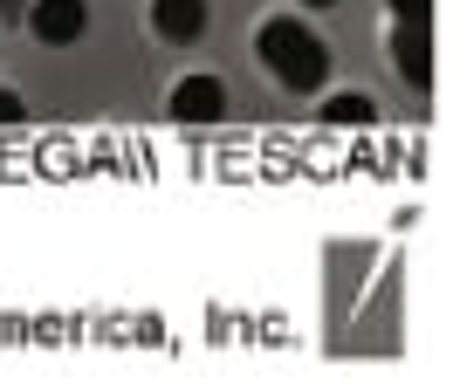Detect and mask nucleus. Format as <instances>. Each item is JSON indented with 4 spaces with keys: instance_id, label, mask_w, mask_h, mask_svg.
<instances>
[{
    "instance_id": "obj_1",
    "label": "nucleus",
    "mask_w": 460,
    "mask_h": 384,
    "mask_svg": "<svg viewBox=\"0 0 460 384\" xmlns=\"http://www.w3.org/2000/svg\"><path fill=\"white\" fill-rule=\"evenodd\" d=\"M254 48H261V62H269V76L282 83V90H316V83L330 76V48H323V35H316V28H303L296 14L261 21Z\"/></svg>"
},
{
    "instance_id": "obj_2",
    "label": "nucleus",
    "mask_w": 460,
    "mask_h": 384,
    "mask_svg": "<svg viewBox=\"0 0 460 384\" xmlns=\"http://www.w3.org/2000/svg\"><path fill=\"white\" fill-rule=\"evenodd\" d=\"M28 28H35V41H49V48H69V41L90 28V7H83V0H28Z\"/></svg>"
},
{
    "instance_id": "obj_3",
    "label": "nucleus",
    "mask_w": 460,
    "mask_h": 384,
    "mask_svg": "<svg viewBox=\"0 0 460 384\" xmlns=\"http://www.w3.org/2000/svg\"><path fill=\"white\" fill-rule=\"evenodd\" d=\"M220 110H227L220 76H179L172 83V117H179V124H213Z\"/></svg>"
},
{
    "instance_id": "obj_4",
    "label": "nucleus",
    "mask_w": 460,
    "mask_h": 384,
    "mask_svg": "<svg viewBox=\"0 0 460 384\" xmlns=\"http://www.w3.org/2000/svg\"><path fill=\"white\" fill-rule=\"evenodd\" d=\"M426 56H433L426 21H399V28H392V62H399V76H405V83H420V90L433 83V62H426Z\"/></svg>"
},
{
    "instance_id": "obj_5",
    "label": "nucleus",
    "mask_w": 460,
    "mask_h": 384,
    "mask_svg": "<svg viewBox=\"0 0 460 384\" xmlns=\"http://www.w3.org/2000/svg\"><path fill=\"white\" fill-rule=\"evenodd\" d=\"M152 28L165 41H199L207 35V0H152Z\"/></svg>"
},
{
    "instance_id": "obj_6",
    "label": "nucleus",
    "mask_w": 460,
    "mask_h": 384,
    "mask_svg": "<svg viewBox=\"0 0 460 384\" xmlns=\"http://www.w3.org/2000/svg\"><path fill=\"white\" fill-rule=\"evenodd\" d=\"M323 117H330V124H371V96L344 90V96H330V103H323Z\"/></svg>"
},
{
    "instance_id": "obj_7",
    "label": "nucleus",
    "mask_w": 460,
    "mask_h": 384,
    "mask_svg": "<svg viewBox=\"0 0 460 384\" xmlns=\"http://www.w3.org/2000/svg\"><path fill=\"white\" fill-rule=\"evenodd\" d=\"M426 7H433V0H392V14H399V21H426Z\"/></svg>"
},
{
    "instance_id": "obj_8",
    "label": "nucleus",
    "mask_w": 460,
    "mask_h": 384,
    "mask_svg": "<svg viewBox=\"0 0 460 384\" xmlns=\"http://www.w3.org/2000/svg\"><path fill=\"white\" fill-rule=\"evenodd\" d=\"M14 117H21V96H14V90H0V124H14Z\"/></svg>"
},
{
    "instance_id": "obj_9",
    "label": "nucleus",
    "mask_w": 460,
    "mask_h": 384,
    "mask_svg": "<svg viewBox=\"0 0 460 384\" xmlns=\"http://www.w3.org/2000/svg\"><path fill=\"white\" fill-rule=\"evenodd\" d=\"M14 7H21V0H0V14H14Z\"/></svg>"
},
{
    "instance_id": "obj_10",
    "label": "nucleus",
    "mask_w": 460,
    "mask_h": 384,
    "mask_svg": "<svg viewBox=\"0 0 460 384\" xmlns=\"http://www.w3.org/2000/svg\"><path fill=\"white\" fill-rule=\"evenodd\" d=\"M309 7H337V0H309Z\"/></svg>"
}]
</instances>
